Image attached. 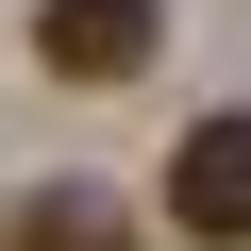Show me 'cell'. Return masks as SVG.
<instances>
[{"label": "cell", "instance_id": "6da1fadb", "mask_svg": "<svg viewBox=\"0 0 251 251\" xmlns=\"http://www.w3.org/2000/svg\"><path fill=\"white\" fill-rule=\"evenodd\" d=\"M168 234L251 251V117H234V100H218V117H184V151H168Z\"/></svg>", "mask_w": 251, "mask_h": 251}, {"label": "cell", "instance_id": "7a4b0ae2", "mask_svg": "<svg viewBox=\"0 0 251 251\" xmlns=\"http://www.w3.org/2000/svg\"><path fill=\"white\" fill-rule=\"evenodd\" d=\"M168 50V0H34V67L50 84H134Z\"/></svg>", "mask_w": 251, "mask_h": 251}, {"label": "cell", "instance_id": "3957f363", "mask_svg": "<svg viewBox=\"0 0 251 251\" xmlns=\"http://www.w3.org/2000/svg\"><path fill=\"white\" fill-rule=\"evenodd\" d=\"M0 251H134V201H100V184H17V201H0Z\"/></svg>", "mask_w": 251, "mask_h": 251}]
</instances>
